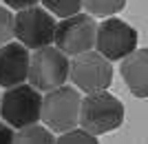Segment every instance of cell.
<instances>
[{
	"label": "cell",
	"mask_w": 148,
	"mask_h": 144,
	"mask_svg": "<svg viewBox=\"0 0 148 144\" xmlns=\"http://www.w3.org/2000/svg\"><path fill=\"white\" fill-rule=\"evenodd\" d=\"M56 144H99V140L95 135H91L88 131H84V129H73L69 133L58 135Z\"/></svg>",
	"instance_id": "9a60e30c"
},
{
	"label": "cell",
	"mask_w": 148,
	"mask_h": 144,
	"mask_svg": "<svg viewBox=\"0 0 148 144\" xmlns=\"http://www.w3.org/2000/svg\"><path fill=\"white\" fill-rule=\"evenodd\" d=\"M58 22L44 7H29L16 13V40L29 51L51 47L56 40Z\"/></svg>",
	"instance_id": "8992f818"
},
{
	"label": "cell",
	"mask_w": 148,
	"mask_h": 144,
	"mask_svg": "<svg viewBox=\"0 0 148 144\" xmlns=\"http://www.w3.org/2000/svg\"><path fill=\"white\" fill-rule=\"evenodd\" d=\"M13 142H16V131L0 120V144H13Z\"/></svg>",
	"instance_id": "e0dca14e"
},
{
	"label": "cell",
	"mask_w": 148,
	"mask_h": 144,
	"mask_svg": "<svg viewBox=\"0 0 148 144\" xmlns=\"http://www.w3.org/2000/svg\"><path fill=\"white\" fill-rule=\"evenodd\" d=\"M0 107H2V91H0Z\"/></svg>",
	"instance_id": "ac0fdd59"
},
{
	"label": "cell",
	"mask_w": 148,
	"mask_h": 144,
	"mask_svg": "<svg viewBox=\"0 0 148 144\" xmlns=\"http://www.w3.org/2000/svg\"><path fill=\"white\" fill-rule=\"evenodd\" d=\"M95 51L102 53L108 62L126 60L137 51V31L119 18H106L102 25H97Z\"/></svg>",
	"instance_id": "ba28073f"
},
{
	"label": "cell",
	"mask_w": 148,
	"mask_h": 144,
	"mask_svg": "<svg viewBox=\"0 0 148 144\" xmlns=\"http://www.w3.org/2000/svg\"><path fill=\"white\" fill-rule=\"evenodd\" d=\"M71 75V60L58 47H44L31 53L29 64V84L40 93H51L64 87Z\"/></svg>",
	"instance_id": "3957f363"
},
{
	"label": "cell",
	"mask_w": 148,
	"mask_h": 144,
	"mask_svg": "<svg viewBox=\"0 0 148 144\" xmlns=\"http://www.w3.org/2000/svg\"><path fill=\"white\" fill-rule=\"evenodd\" d=\"M95 42H97V22L88 13H77L58 22L53 47H58L64 56L75 58L88 53L95 49Z\"/></svg>",
	"instance_id": "5b68a950"
},
{
	"label": "cell",
	"mask_w": 148,
	"mask_h": 144,
	"mask_svg": "<svg viewBox=\"0 0 148 144\" xmlns=\"http://www.w3.org/2000/svg\"><path fill=\"white\" fill-rule=\"evenodd\" d=\"M2 2L13 11H22V9H29V7H38L40 0H2Z\"/></svg>",
	"instance_id": "2e32d148"
},
{
	"label": "cell",
	"mask_w": 148,
	"mask_h": 144,
	"mask_svg": "<svg viewBox=\"0 0 148 144\" xmlns=\"http://www.w3.org/2000/svg\"><path fill=\"white\" fill-rule=\"evenodd\" d=\"M42 100L44 95L38 89H33L29 82L18 84L13 89H5L2 91L0 118L13 131L33 126L42 120Z\"/></svg>",
	"instance_id": "6da1fadb"
},
{
	"label": "cell",
	"mask_w": 148,
	"mask_h": 144,
	"mask_svg": "<svg viewBox=\"0 0 148 144\" xmlns=\"http://www.w3.org/2000/svg\"><path fill=\"white\" fill-rule=\"evenodd\" d=\"M119 73L135 98H148V49H137L122 60Z\"/></svg>",
	"instance_id": "30bf717a"
},
{
	"label": "cell",
	"mask_w": 148,
	"mask_h": 144,
	"mask_svg": "<svg viewBox=\"0 0 148 144\" xmlns=\"http://www.w3.org/2000/svg\"><path fill=\"white\" fill-rule=\"evenodd\" d=\"M16 38V16L9 7H0V47L13 42Z\"/></svg>",
	"instance_id": "5bb4252c"
},
{
	"label": "cell",
	"mask_w": 148,
	"mask_h": 144,
	"mask_svg": "<svg viewBox=\"0 0 148 144\" xmlns=\"http://www.w3.org/2000/svg\"><path fill=\"white\" fill-rule=\"evenodd\" d=\"M124 122V104L108 91H99L82 98L80 109V129L88 131L91 135L115 131Z\"/></svg>",
	"instance_id": "7a4b0ae2"
},
{
	"label": "cell",
	"mask_w": 148,
	"mask_h": 144,
	"mask_svg": "<svg viewBox=\"0 0 148 144\" xmlns=\"http://www.w3.org/2000/svg\"><path fill=\"white\" fill-rule=\"evenodd\" d=\"M126 5V0H84V9L93 18H113Z\"/></svg>",
	"instance_id": "4fadbf2b"
},
{
	"label": "cell",
	"mask_w": 148,
	"mask_h": 144,
	"mask_svg": "<svg viewBox=\"0 0 148 144\" xmlns=\"http://www.w3.org/2000/svg\"><path fill=\"white\" fill-rule=\"evenodd\" d=\"M40 2L53 18H60V20L77 16V13H82L80 9H84V0H40Z\"/></svg>",
	"instance_id": "7c38bea8"
},
{
	"label": "cell",
	"mask_w": 148,
	"mask_h": 144,
	"mask_svg": "<svg viewBox=\"0 0 148 144\" xmlns=\"http://www.w3.org/2000/svg\"><path fill=\"white\" fill-rule=\"evenodd\" d=\"M56 135L44 124H33L27 129L16 131V142L13 144H56Z\"/></svg>",
	"instance_id": "8fae6325"
},
{
	"label": "cell",
	"mask_w": 148,
	"mask_h": 144,
	"mask_svg": "<svg viewBox=\"0 0 148 144\" xmlns=\"http://www.w3.org/2000/svg\"><path fill=\"white\" fill-rule=\"evenodd\" d=\"M80 109H82V95L75 87H64L44 93L42 100V122L53 133H69L77 129L80 124Z\"/></svg>",
	"instance_id": "277c9868"
},
{
	"label": "cell",
	"mask_w": 148,
	"mask_h": 144,
	"mask_svg": "<svg viewBox=\"0 0 148 144\" xmlns=\"http://www.w3.org/2000/svg\"><path fill=\"white\" fill-rule=\"evenodd\" d=\"M69 80L73 82V87L82 93H99L106 91L113 82V64L106 60L102 53L93 49L88 53L75 56L71 60V75Z\"/></svg>",
	"instance_id": "52a82bcc"
},
{
	"label": "cell",
	"mask_w": 148,
	"mask_h": 144,
	"mask_svg": "<svg viewBox=\"0 0 148 144\" xmlns=\"http://www.w3.org/2000/svg\"><path fill=\"white\" fill-rule=\"evenodd\" d=\"M31 53L25 44L9 42L0 47V89H13L29 80Z\"/></svg>",
	"instance_id": "9c48e42d"
}]
</instances>
